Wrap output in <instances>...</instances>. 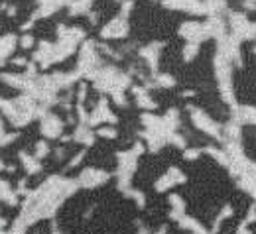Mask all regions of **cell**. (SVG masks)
<instances>
[{
    "instance_id": "277c9868",
    "label": "cell",
    "mask_w": 256,
    "mask_h": 234,
    "mask_svg": "<svg viewBox=\"0 0 256 234\" xmlns=\"http://www.w3.org/2000/svg\"><path fill=\"white\" fill-rule=\"evenodd\" d=\"M126 33H128L126 16L120 14L118 18L110 20V22L100 30V37H102V39H120V37H124Z\"/></svg>"
},
{
    "instance_id": "f1b7e54d",
    "label": "cell",
    "mask_w": 256,
    "mask_h": 234,
    "mask_svg": "<svg viewBox=\"0 0 256 234\" xmlns=\"http://www.w3.org/2000/svg\"><path fill=\"white\" fill-rule=\"evenodd\" d=\"M4 100H6V99H2V97H0V108H2V104H4Z\"/></svg>"
},
{
    "instance_id": "30bf717a",
    "label": "cell",
    "mask_w": 256,
    "mask_h": 234,
    "mask_svg": "<svg viewBox=\"0 0 256 234\" xmlns=\"http://www.w3.org/2000/svg\"><path fill=\"white\" fill-rule=\"evenodd\" d=\"M16 35L14 33H6L0 37V67L6 63V59L12 55L14 47H16Z\"/></svg>"
},
{
    "instance_id": "44dd1931",
    "label": "cell",
    "mask_w": 256,
    "mask_h": 234,
    "mask_svg": "<svg viewBox=\"0 0 256 234\" xmlns=\"http://www.w3.org/2000/svg\"><path fill=\"white\" fill-rule=\"evenodd\" d=\"M18 136H20L18 132H12V134L4 132L2 136H0V148H2V146H8V144H12L14 140H18Z\"/></svg>"
},
{
    "instance_id": "5bb4252c",
    "label": "cell",
    "mask_w": 256,
    "mask_h": 234,
    "mask_svg": "<svg viewBox=\"0 0 256 234\" xmlns=\"http://www.w3.org/2000/svg\"><path fill=\"white\" fill-rule=\"evenodd\" d=\"M20 162H22V167L26 169V173L28 175H34V173H40L42 171V164H40V158H36V156H28V154H24V152H20Z\"/></svg>"
},
{
    "instance_id": "ffe728a7",
    "label": "cell",
    "mask_w": 256,
    "mask_h": 234,
    "mask_svg": "<svg viewBox=\"0 0 256 234\" xmlns=\"http://www.w3.org/2000/svg\"><path fill=\"white\" fill-rule=\"evenodd\" d=\"M50 154V146H48V142H38L36 144V158H46Z\"/></svg>"
},
{
    "instance_id": "ac0fdd59",
    "label": "cell",
    "mask_w": 256,
    "mask_h": 234,
    "mask_svg": "<svg viewBox=\"0 0 256 234\" xmlns=\"http://www.w3.org/2000/svg\"><path fill=\"white\" fill-rule=\"evenodd\" d=\"M154 81H156V85H158V87H166V89H170V87H174V85H176V79H174L172 75H166V73L156 75V77H154Z\"/></svg>"
},
{
    "instance_id": "7c38bea8",
    "label": "cell",
    "mask_w": 256,
    "mask_h": 234,
    "mask_svg": "<svg viewBox=\"0 0 256 234\" xmlns=\"http://www.w3.org/2000/svg\"><path fill=\"white\" fill-rule=\"evenodd\" d=\"M71 140H75V142H79V144H83V146H93V142H95V134L89 130V124L81 122V124L77 126L75 134L71 136Z\"/></svg>"
},
{
    "instance_id": "8992f818",
    "label": "cell",
    "mask_w": 256,
    "mask_h": 234,
    "mask_svg": "<svg viewBox=\"0 0 256 234\" xmlns=\"http://www.w3.org/2000/svg\"><path fill=\"white\" fill-rule=\"evenodd\" d=\"M184 181H186L184 171L178 169V167H170L160 179L156 181V191H158V193H164V191H168L170 187H174V185H178V183H184Z\"/></svg>"
},
{
    "instance_id": "83f0119b",
    "label": "cell",
    "mask_w": 256,
    "mask_h": 234,
    "mask_svg": "<svg viewBox=\"0 0 256 234\" xmlns=\"http://www.w3.org/2000/svg\"><path fill=\"white\" fill-rule=\"evenodd\" d=\"M2 169H6V166H4V164H2V160H0V171H2Z\"/></svg>"
},
{
    "instance_id": "5b68a950",
    "label": "cell",
    "mask_w": 256,
    "mask_h": 234,
    "mask_svg": "<svg viewBox=\"0 0 256 234\" xmlns=\"http://www.w3.org/2000/svg\"><path fill=\"white\" fill-rule=\"evenodd\" d=\"M40 132L44 134L46 138H60L64 134V122L56 116V114H50L46 112L42 116V126H40Z\"/></svg>"
},
{
    "instance_id": "7a4b0ae2",
    "label": "cell",
    "mask_w": 256,
    "mask_h": 234,
    "mask_svg": "<svg viewBox=\"0 0 256 234\" xmlns=\"http://www.w3.org/2000/svg\"><path fill=\"white\" fill-rule=\"evenodd\" d=\"M106 181H108V173L102 171V169H96V167H87L79 175V185L87 187V189H95V187L106 183Z\"/></svg>"
},
{
    "instance_id": "e0dca14e",
    "label": "cell",
    "mask_w": 256,
    "mask_h": 234,
    "mask_svg": "<svg viewBox=\"0 0 256 234\" xmlns=\"http://www.w3.org/2000/svg\"><path fill=\"white\" fill-rule=\"evenodd\" d=\"M180 227L186 229V231H192V233H205V229L195 221V219H190V217H182L180 221Z\"/></svg>"
},
{
    "instance_id": "d6986e66",
    "label": "cell",
    "mask_w": 256,
    "mask_h": 234,
    "mask_svg": "<svg viewBox=\"0 0 256 234\" xmlns=\"http://www.w3.org/2000/svg\"><path fill=\"white\" fill-rule=\"evenodd\" d=\"M197 51H199V43L188 41V45L184 47V59H186V61H192L193 57L197 55Z\"/></svg>"
},
{
    "instance_id": "8fae6325",
    "label": "cell",
    "mask_w": 256,
    "mask_h": 234,
    "mask_svg": "<svg viewBox=\"0 0 256 234\" xmlns=\"http://www.w3.org/2000/svg\"><path fill=\"white\" fill-rule=\"evenodd\" d=\"M160 49H162V43H152V45H148V47H142V49H140V55L148 61V65H150L152 71H156V67H158Z\"/></svg>"
},
{
    "instance_id": "52a82bcc",
    "label": "cell",
    "mask_w": 256,
    "mask_h": 234,
    "mask_svg": "<svg viewBox=\"0 0 256 234\" xmlns=\"http://www.w3.org/2000/svg\"><path fill=\"white\" fill-rule=\"evenodd\" d=\"M180 35L188 41H195V43L209 37L207 30H205V24H199V22H184L182 28H180Z\"/></svg>"
},
{
    "instance_id": "484cf974",
    "label": "cell",
    "mask_w": 256,
    "mask_h": 234,
    "mask_svg": "<svg viewBox=\"0 0 256 234\" xmlns=\"http://www.w3.org/2000/svg\"><path fill=\"white\" fill-rule=\"evenodd\" d=\"M6 12H8V16H14V14H16V8H14V6H8Z\"/></svg>"
},
{
    "instance_id": "6da1fadb",
    "label": "cell",
    "mask_w": 256,
    "mask_h": 234,
    "mask_svg": "<svg viewBox=\"0 0 256 234\" xmlns=\"http://www.w3.org/2000/svg\"><path fill=\"white\" fill-rule=\"evenodd\" d=\"M95 81V87L102 93H118V91H124L126 87H130V77L120 73L114 65H106L100 67L96 71V75L93 77Z\"/></svg>"
},
{
    "instance_id": "2e32d148",
    "label": "cell",
    "mask_w": 256,
    "mask_h": 234,
    "mask_svg": "<svg viewBox=\"0 0 256 234\" xmlns=\"http://www.w3.org/2000/svg\"><path fill=\"white\" fill-rule=\"evenodd\" d=\"M91 2H93V0H71V2H69V14H71V16H79V14L89 12Z\"/></svg>"
},
{
    "instance_id": "3957f363",
    "label": "cell",
    "mask_w": 256,
    "mask_h": 234,
    "mask_svg": "<svg viewBox=\"0 0 256 234\" xmlns=\"http://www.w3.org/2000/svg\"><path fill=\"white\" fill-rule=\"evenodd\" d=\"M190 112H192V120L193 124L199 128V130H203L205 134H211V136H215V138H219L221 136V130H219V124H215L203 110H199V108H195V106H190Z\"/></svg>"
},
{
    "instance_id": "9c48e42d",
    "label": "cell",
    "mask_w": 256,
    "mask_h": 234,
    "mask_svg": "<svg viewBox=\"0 0 256 234\" xmlns=\"http://www.w3.org/2000/svg\"><path fill=\"white\" fill-rule=\"evenodd\" d=\"M100 122H116V116L110 112L108 108V102L102 99L95 106V110L89 114V126H96Z\"/></svg>"
},
{
    "instance_id": "9a60e30c",
    "label": "cell",
    "mask_w": 256,
    "mask_h": 234,
    "mask_svg": "<svg viewBox=\"0 0 256 234\" xmlns=\"http://www.w3.org/2000/svg\"><path fill=\"white\" fill-rule=\"evenodd\" d=\"M0 201H4V203L10 205V207H14V205L18 203V193L12 191V187H10L4 179H0Z\"/></svg>"
},
{
    "instance_id": "4316f807",
    "label": "cell",
    "mask_w": 256,
    "mask_h": 234,
    "mask_svg": "<svg viewBox=\"0 0 256 234\" xmlns=\"http://www.w3.org/2000/svg\"><path fill=\"white\" fill-rule=\"evenodd\" d=\"M6 132V130H4V120H2V118H0V136H2V134Z\"/></svg>"
},
{
    "instance_id": "4fadbf2b",
    "label": "cell",
    "mask_w": 256,
    "mask_h": 234,
    "mask_svg": "<svg viewBox=\"0 0 256 234\" xmlns=\"http://www.w3.org/2000/svg\"><path fill=\"white\" fill-rule=\"evenodd\" d=\"M132 93L136 95V104H138L140 108H146V110L156 108V102L150 99V95L146 93V89H142V87H132Z\"/></svg>"
},
{
    "instance_id": "ba28073f",
    "label": "cell",
    "mask_w": 256,
    "mask_h": 234,
    "mask_svg": "<svg viewBox=\"0 0 256 234\" xmlns=\"http://www.w3.org/2000/svg\"><path fill=\"white\" fill-rule=\"evenodd\" d=\"M162 4L166 8H172V10H186V12H192V14H205V2H199V0H162Z\"/></svg>"
},
{
    "instance_id": "d4e9b609",
    "label": "cell",
    "mask_w": 256,
    "mask_h": 234,
    "mask_svg": "<svg viewBox=\"0 0 256 234\" xmlns=\"http://www.w3.org/2000/svg\"><path fill=\"white\" fill-rule=\"evenodd\" d=\"M14 65H28V63H26L24 57H16V59H14Z\"/></svg>"
},
{
    "instance_id": "cb8c5ba5",
    "label": "cell",
    "mask_w": 256,
    "mask_h": 234,
    "mask_svg": "<svg viewBox=\"0 0 256 234\" xmlns=\"http://www.w3.org/2000/svg\"><path fill=\"white\" fill-rule=\"evenodd\" d=\"M184 158H186V160H195V158H199V150H186Z\"/></svg>"
},
{
    "instance_id": "603a6c76",
    "label": "cell",
    "mask_w": 256,
    "mask_h": 234,
    "mask_svg": "<svg viewBox=\"0 0 256 234\" xmlns=\"http://www.w3.org/2000/svg\"><path fill=\"white\" fill-rule=\"evenodd\" d=\"M96 134H98V136H102V138H116V130H114V128H110V126L96 130Z\"/></svg>"
},
{
    "instance_id": "7402d4cb",
    "label": "cell",
    "mask_w": 256,
    "mask_h": 234,
    "mask_svg": "<svg viewBox=\"0 0 256 234\" xmlns=\"http://www.w3.org/2000/svg\"><path fill=\"white\" fill-rule=\"evenodd\" d=\"M20 45L24 47V49H30L34 45V35L32 33H24L22 35V39H20Z\"/></svg>"
}]
</instances>
